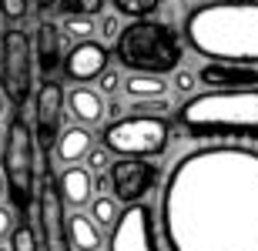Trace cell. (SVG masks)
<instances>
[{
  "label": "cell",
  "instance_id": "cell-1",
  "mask_svg": "<svg viewBox=\"0 0 258 251\" xmlns=\"http://www.w3.org/2000/svg\"><path fill=\"white\" fill-rule=\"evenodd\" d=\"M164 251H258V147L211 141L171 161L158 198Z\"/></svg>",
  "mask_w": 258,
  "mask_h": 251
},
{
  "label": "cell",
  "instance_id": "cell-2",
  "mask_svg": "<svg viewBox=\"0 0 258 251\" xmlns=\"http://www.w3.org/2000/svg\"><path fill=\"white\" fill-rule=\"evenodd\" d=\"M181 40L205 60L258 67V0H205L184 14Z\"/></svg>",
  "mask_w": 258,
  "mask_h": 251
},
{
  "label": "cell",
  "instance_id": "cell-3",
  "mask_svg": "<svg viewBox=\"0 0 258 251\" xmlns=\"http://www.w3.org/2000/svg\"><path fill=\"white\" fill-rule=\"evenodd\" d=\"M174 124L198 144L258 141V87L245 91H198L174 111Z\"/></svg>",
  "mask_w": 258,
  "mask_h": 251
},
{
  "label": "cell",
  "instance_id": "cell-4",
  "mask_svg": "<svg viewBox=\"0 0 258 251\" xmlns=\"http://www.w3.org/2000/svg\"><path fill=\"white\" fill-rule=\"evenodd\" d=\"M114 57L131 74L168 77L171 70L181 67L184 40L164 20H154V17L131 20V24H124V30H121V37L114 44Z\"/></svg>",
  "mask_w": 258,
  "mask_h": 251
},
{
  "label": "cell",
  "instance_id": "cell-5",
  "mask_svg": "<svg viewBox=\"0 0 258 251\" xmlns=\"http://www.w3.org/2000/svg\"><path fill=\"white\" fill-rule=\"evenodd\" d=\"M34 127L27 117L14 111L4 127V151H0V178L17 214H34V188H37V151H34Z\"/></svg>",
  "mask_w": 258,
  "mask_h": 251
},
{
  "label": "cell",
  "instance_id": "cell-6",
  "mask_svg": "<svg viewBox=\"0 0 258 251\" xmlns=\"http://www.w3.org/2000/svg\"><path fill=\"white\" fill-rule=\"evenodd\" d=\"M171 144V121H161V117H114L107 121L104 131H101V147H107L111 157H148V161H158V157L168 151Z\"/></svg>",
  "mask_w": 258,
  "mask_h": 251
},
{
  "label": "cell",
  "instance_id": "cell-7",
  "mask_svg": "<svg viewBox=\"0 0 258 251\" xmlns=\"http://www.w3.org/2000/svg\"><path fill=\"white\" fill-rule=\"evenodd\" d=\"M0 94L7 97L10 111H24L34 97V50L27 30L17 24L0 34Z\"/></svg>",
  "mask_w": 258,
  "mask_h": 251
},
{
  "label": "cell",
  "instance_id": "cell-8",
  "mask_svg": "<svg viewBox=\"0 0 258 251\" xmlns=\"http://www.w3.org/2000/svg\"><path fill=\"white\" fill-rule=\"evenodd\" d=\"M104 178H107V194L124 208V204L148 201L161 188L164 168L158 161H148V157H114Z\"/></svg>",
  "mask_w": 258,
  "mask_h": 251
},
{
  "label": "cell",
  "instance_id": "cell-9",
  "mask_svg": "<svg viewBox=\"0 0 258 251\" xmlns=\"http://www.w3.org/2000/svg\"><path fill=\"white\" fill-rule=\"evenodd\" d=\"M107 251H161V228H158V208L148 201L124 204L111 234L104 238Z\"/></svg>",
  "mask_w": 258,
  "mask_h": 251
},
{
  "label": "cell",
  "instance_id": "cell-10",
  "mask_svg": "<svg viewBox=\"0 0 258 251\" xmlns=\"http://www.w3.org/2000/svg\"><path fill=\"white\" fill-rule=\"evenodd\" d=\"M67 204L57 191V181L50 178V171H44L40 178L37 204H34V234H37L40 251H71V234H67Z\"/></svg>",
  "mask_w": 258,
  "mask_h": 251
},
{
  "label": "cell",
  "instance_id": "cell-11",
  "mask_svg": "<svg viewBox=\"0 0 258 251\" xmlns=\"http://www.w3.org/2000/svg\"><path fill=\"white\" fill-rule=\"evenodd\" d=\"M64 114H67L64 84L57 77H47L37 87V97H34V141L40 147L54 144V137L64 127Z\"/></svg>",
  "mask_w": 258,
  "mask_h": 251
},
{
  "label": "cell",
  "instance_id": "cell-12",
  "mask_svg": "<svg viewBox=\"0 0 258 251\" xmlns=\"http://www.w3.org/2000/svg\"><path fill=\"white\" fill-rule=\"evenodd\" d=\"M107 67H111V54H107V47L101 40H77L64 54V64H60V70H64V77L71 84H91Z\"/></svg>",
  "mask_w": 258,
  "mask_h": 251
},
{
  "label": "cell",
  "instance_id": "cell-13",
  "mask_svg": "<svg viewBox=\"0 0 258 251\" xmlns=\"http://www.w3.org/2000/svg\"><path fill=\"white\" fill-rule=\"evenodd\" d=\"M30 50H34V67L44 74V80L54 77L64 64L67 54V34L54 24V20H40L37 34L30 37Z\"/></svg>",
  "mask_w": 258,
  "mask_h": 251
},
{
  "label": "cell",
  "instance_id": "cell-14",
  "mask_svg": "<svg viewBox=\"0 0 258 251\" xmlns=\"http://www.w3.org/2000/svg\"><path fill=\"white\" fill-rule=\"evenodd\" d=\"M198 84L205 91H245V87H258V67L205 60L198 67Z\"/></svg>",
  "mask_w": 258,
  "mask_h": 251
},
{
  "label": "cell",
  "instance_id": "cell-15",
  "mask_svg": "<svg viewBox=\"0 0 258 251\" xmlns=\"http://www.w3.org/2000/svg\"><path fill=\"white\" fill-rule=\"evenodd\" d=\"M67 114L74 117V124L94 131V127L107 117V97L101 94L97 87L74 84L71 91H67Z\"/></svg>",
  "mask_w": 258,
  "mask_h": 251
},
{
  "label": "cell",
  "instance_id": "cell-16",
  "mask_svg": "<svg viewBox=\"0 0 258 251\" xmlns=\"http://www.w3.org/2000/svg\"><path fill=\"white\" fill-rule=\"evenodd\" d=\"M57 191H60L67 208L84 211L87 204H91V198H94V174L87 171L84 164H67L57 178Z\"/></svg>",
  "mask_w": 258,
  "mask_h": 251
},
{
  "label": "cell",
  "instance_id": "cell-17",
  "mask_svg": "<svg viewBox=\"0 0 258 251\" xmlns=\"http://www.w3.org/2000/svg\"><path fill=\"white\" fill-rule=\"evenodd\" d=\"M50 147H54V157L60 164H84V157L94 147V134H91V127L71 124V127H60V134L54 137Z\"/></svg>",
  "mask_w": 258,
  "mask_h": 251
},
{
  "label": "cell",
  "instance_id": "cell-18",
  "mask_svg": "<svg viewBox=\"0 0 258 251\" xmlns=\"http://www.w3.org/2000/svg\"><path fill=\"white\" fill-rule=\"evenodd\" d=\"M67 234H71V251H101L104 248V231L91 221L87 211L67 214Z\"/></svg>",
  "mask_w": 258,
  "mask_h": 251
},
{
  "label": "cell",
  "instance_id": "cell-19",
  "mask_svg": "<svg viewBox=\"0 0 258 251\" xmlns=\"http://www.w3.org/2000/svg\"><path fill=\"white\" fill-rule=\"evenodd\" d=\"M121 91L131 101H158V97L171 94V84H168V77H154V74H127Z\"/></svg>",
  "mask_w": 258,
  "mask_h": 251
},
{
  "label": "cell",
  "instance_id": "cell-20",
  "mask_svg": "<svg viewBox=\"0 0 258 251\" xmlns=\"http://www.w3.org/2000/svg\"><path fill=\"white\" fill-rule=\"evenodd\" d=\"M87 208H91V211H87V214H91V221H94L101 231H104V228H111V224L117 221V214H121V204H117L111 194H94Z\"/></svg>",
  "mask_w": 258,
  "mask_h": 251
},
{
  "label": "cell",
  "instance_id": "cell-21",
  "mask_svg": "<svg viewBox=\"0 0 258 251\" xmlns=\"http://www.w3.org/2000/svg\"><path fill=\"white\" fill-rule=\"evenodd\" d=\"M164 0H107V7H114L117 17H127V20H144V17H154V10L161 7Z\"/></svg>",
  "mask_w": 258,
  "mask_h": 251
},
{
  "label": "cell",
  "instance_id": "cell-22",
  "mask_svg": "<svg viewBox=\"0 0 258 251\" xmlns=\"http://www.w3.org/2000/svg\"><path fill=\"white\" fill-rule=\"evenodd\" d=\"M107 0H57V14L60 17H87L97 20L104 14Z\"/></svg>",
  "mask_w": 258,
  "mask_h": 251
},
{
  "label": "cell",
  "instance_id": "cell-23",
  "mask_svg": "<svg viewBox=\"0 0 258 251\" xmlns=\"http://www.w3.org/2000/svg\"><path fill=\"white\" fill-rule=\"evenodd\" d=\"M124 114L134 117H161V121H171V97H158V101H131Z\"/></svg>",
  "mask_w": 258,
  "mask_h": 251
},
{
  "label": "cell",
  "instance_id": "cell-24",
  "mask_svg": "<svg viewBox=\"0 0 258 251\" xmlns=\"http://www.w3.org/2000/svg\"><path fill=\"white\" fill-rule=\"evenodd\" d=\"M168 84H171V91L174 94H181V97H191V94H198V70H191V67H178V70H171L168 74Z\"/></svg>",
  "mask_w": 258,
  "mask_h": 251
},
{
  "label": "cell",
  "instance_id": "cell-25",
  "mask_svg": "<svg viewBox=\"0 0 258 251\" xmlns=\"http://www.w3.org/2000/svg\"><path fill=\"white\" fill-rule=\"evenodd\" d=\"M10 251H40L37 234H34V224L30 221H17V228L10 234Z\"/></svg>",
  "mask_w": 258,
  "mask_h": 251
},
{
  "label": "cell",
  "instance_id": "cell-26",
  "mask_svg": "<svg viewBox=\"0 0 258 251\" xmlns=\"http://www.w3.org/2000/svg\"><path fill=\"white\" fill-rule=\"evenodd\" d=\"M64 34L74 40H94L97 34V20H87V17H64Z\"/></svg>",
  "mask_w": 258,
  "mask_h": 251
},
{
  "label": "cell",
  "instance_id": "cell-27",
  "mask_svg": "<svg viewBox=\"0 0 258 251\" xmlns=\"http://www.w3.org/2000/svg\"><path fill=\"white\" fill-rule=\"evenodd\" d=\"M121 30H124V24H121L117 14H101V17H97V34L104 37V44H117Z\"/></svg>",
  "mask_w": 258,
  "mask_h": 251
},
{
  "label": "cell",
  "instance_id": "cell-28",
  "mask_svg": "<svg viewBox=\"0 0 258 251\" xmlns=\"http://www.w3.org/2000/svg\"><path fill=\"white\" fill-rule=\"evenodd\" d=\"M27 10H30V0H0V20H7V27L20 24L27 17Z\"/></svg>",
  "mask_w": 258,
  "mask_h": 251
},
{
  "label": "cell",
  "instance_id": "cell-29",
  "mask_svg": "<svg viewBox=\"0 0 258 251\" xmlns=\"http://www.w3.org/2000/svg\"><path fill=\"white\" fill-rule=\"evenodd\" d=\"M121 84H124V77H121V70L117 67H107L101 77H97V91L104 97H117L121 94Z\"/></svg>",
  "mask_w": 258,
  "mask_h": 251
},
{
  "label": "cell",
  "instance_id": "cell-30",
  "mask_svg": "<svg viewBox=\"0 0 258 251\" xmlns=\"http://www.w3.org/2000/svg\"><path fill=\"white\" fill-rule=\"evenodd\" d=\"M84 161H87V171H91V174H104L107 171V168H111V161H114V157H111V154H107V147H91V154H87L84 157Z\"/></svg>",
  "mask_w": 258,
  "mask_h": 251
},
{
  "label": "cell",
  "instance_id": "cell-31",
  "mask_svg": "<svg viewBox=\"0 0 258 251\" xmlns=\"http://www.w3.org/2000/svg\"><path fill=\"white\" fill-rule=\"evenodd\" d=\"M17 211L10 208V204H0V244L10 241V234H14V228H17Z\"/></svg>",
  "mask_w": 258,
  "mask_h": 251
},
{
  "label": "cell",
  "instance_id": "cell-32",
  "mask_svg": "<svg viewBox=\"0 0 258 251\" xmlns=\"http://www.w3.org/2000/svg\"><path fill=\"white\" fill-rule=\"evenodd\" d=\"M124 111H127V107L121 104L117 97H107V114H111V121H114V117H124Z\"/></svg>",
  "mask_w": 258,
  "mask_h": 251
},
{
  "label": "cell",
  "instance_id": "cell-33",
  "mask_svg": "<svg viewBox=\"0 0 258 251\" xmlns=\"http://www.w3.org/2000/svg\"><path fill=\"white\" fill-rule=\"evenodd\" d=\"M57 7V0H37V10H54Z\"/></svg>",
  "mask_w": 258,
  "mask_h": 251
},
{
  "label": "cell",
  "instance_id": "cell-34",
  "mask_svg": "<svg viewBox=\"0 0 258 251\" xmlns=\"http://www.w3.org/2000/svg\"><path fill=\"white\" fill-rule=\"evenodd\" d=\"M4 114H7V97L0 94V117H4Z\"/></svg>",
  "mask_w": 258,
  "mask_h": 251
},
{
  "label": "cell",
  "instance_id": "cell-35",
  "mask_svg": "<svg viewBox=\"0 0 258 251\" xmlns=\"http://www.w3.org/2000/svg\"><path fill=\"white\" fill-rule=\"evenodd\" d=\"M0 151H4V127H0Z\"/></svg>",
  "mask_w": 258,
  "mask_h": 251
},
{
  "label": "cell",
  "instance_id": "cell-36",
  "mask_svg": "<svg viewBox=\"0 0 258 251\" xmlns=\"http://www.w3.org/2000/svg\"><path fill=\"white\" fill-rule=\"evenodd\" d=\"M4 194H7V191H4V178H0V198H4Z\"/></svg>",
  "mask_w": 258,
  "mask_h": 251
},
{
  "label": "cell",
  "instance_id": "cell-37",
  "mask_svg": "<svg viewBox=\"0 0 258 251\" xmlns=\"http://www.w3.org/2000/svg\"><path fill=\"white\" fill-rule=\"evenodd\" d=\"M0 251H10V248H7V244H0Z\"/></svg>",
  "mask_w": 258,
  "mask_h": 251
}]
</instances>
